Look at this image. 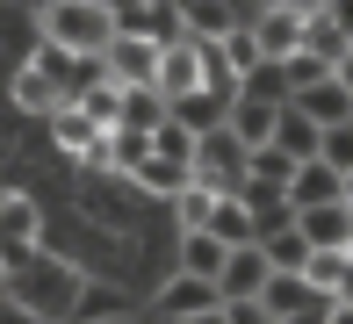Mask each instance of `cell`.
Here are the masks:
<instances>
[{
	"instance_id": "1",
	"label": "cell",
	"mask_w": 353,
	"mask_h": 324,
	"mask_svg": "<svg viewBox=\"0 0 353 324\" xmlns=\"http://www.w3.org/2000/svg\"><path fill=\"white\" fill-rule=\"evenodd\" d=\"M116 37H123L116 0H51V8H37V43H51L65 58H108Z\"/></svg>"
},
{
	"instance_id": "2",
	"label": "cell",
	"mask_w": 353,
	"mask_h": 324,
	"mask_svg": "<svg viewBox=\"0 0 353 324\" xmlns=\"http://www.w3.org/2000/svg\"><path fill=\"white\" fill-rule=\"evenodd\" d=\"M303 37H310V0H267V8H252V43H260L267 65L303 58Z\"/></svg>"
},
{
	"instance_id": "3",
	"label": "cell",
	"mask_w": 353,
	"mask_h": 324,
	"mask_svg": "<svg viewBox=\"0 0 353 324\" xmlns=\"http://www.w3.org/2000/svg\"><path fill=\"white\" fill-rule=\"evenodd\" d=\"M37 252H43V209H37V194L0 188V259L22 267V259H37Z\"/></svg>"
},
{
	"instance_id": "4",
	"label": "cell",
	"mask_w": 353,
	"mask_h": 324,
	"mask_svg": "<svg viewBox=\"0 0 353 324\" xmlns=\"http://www.w3.org/2000/svg\"><path fill=\"white\" fill-rule=\"evenodd\" d=\"M101 65H108V79H116L123 94H144V87H159V72H166V51L144 43V37H116V51Z\"/></svg>"
},
{
	"instance_id": "5",
	"label": "cell",
	"mask_w": 353,
	"mask_h": 324,
	"mask_svg": "<svg viewBox=\"0 0 353 324\" xmlns=\"http://www.w3.org/2000/svg\"><path fill=\"white\" fill-rule=\"evenodd\" d=\"M8 108H22V116H43V123H58L72 101H65V87H58V79L43 72L37 58H29V65H14V79H8Z\"/></svg>"
},
{
	"instance_id": "6",
	"label": "cell",
	"mask_w": 353,
	"mask_h": 324,
	"mask_svg": "<svg viewBox=\"0 0 353 324\" xmlns=\"http://www.w3.org/2000/svg\"><path fill=\"white\" fill-rule=\"evenodd\" d=\"M210 310H231V303H223V288H216V281H202V274H173V281L159 288V324L210 317Z\"/></svg>"
},
{
	"instance_id": "7",
	"label": "cell",
	"mask_w": 353,
	"mask_h": 324,
	"mask_svg": "<svg viewBox=\"0 0 353 324\" xmlns=\"http://www.w3.org/2000/svg\"><path fill=\"white\" fill-rule=\"evenodd\" d=\"M346 202V173H332L325 159L317 166H296V181H288V216H310V209H332Z\"/></svg>"
},
{
	"instance_id": "8",
	"label": "cell",
	"mask_w": 353,
	"mask_h": 324,
	"mask_svg": "<svg viewBox=\"0 0 353 324\" xmlns=\"http://www.w3.org/2000/svg\"><path fill=\"white\" fill-rule=\"evenodd\" d=\"M281 116H288L281 101H252V94H238V108H231V130H238V144H245V152H274V137H281Z\"/></svg>"
},
{
	"instance_id": "9",
	"label": "cell",
	"mask_w": 353,
	"mask_h": 324,
	"mask_svg": "<svg viewBox=\"0 0 353 324\" xmlns=\"http://www.w3.org/2000/svg\"><path fill=\"white\" fill-rule=\"evenodd\" d=\"M267 281H274V267H267V252L260 245H245V252H231V267H223V303H260L267 296Z\"/></svg>"
},
{
	"instance_id": "10",
	"label": "cell",
	"mask_w": 353,
	"mask_h": 324,
	"mask_svg": "<svg viewBox=\"0 0 353 324\" xmlns=\"http://www.w3.org/2000/svg\"><path fill=\"white\" fill-rule=\"evenodd\" d=\"M274 152L288 159V166H317V159H325V130H317V123L303 116L296 101H288V116H281V137H274Z\"/></svg>"
},
{
	"instance_id": "11",
	"label": "cell",
	"mask_w": 353,
	"mask_h": 324,
	"mask_svg": "<svg viewBox=\"0 0 353 324\" xmlns=\"http://www.w3.org/2000/svg\"><path fill=\"white\" fill-rule=\"evenodd\" d=\"M130 188H144V194H159V202H181L188 188H195V166H181V159H144V166L130 173Z\"/></svg>"
},
{
	"instance_id": "12",
	"label": "cell",
	"mask_w": 353,
	"mask_h": 324,
	"mask_svg": "<svg viewBox=\"0 0 353 324\" xmlns=\"http://www.w3.org/2000/svg\"><path fill=\"white\" fill-rule=\"evenodd\" d=\"M296 108L310 116L317 130H339V123H353V94L339 87V79H325V87H310V94H296Z\"/></svg>"
},
{
	"instance_id": "13",
	"label": "cell",
	"mask_w": 353,
	"mask_h": 324,
	"mask_svg": "<svg viewBox=\"0 0 353 324\" xmlns=\"http://www.w3.org/2000/svg\"><path fill=\"white\" fill-rule=\"evenodd\" d=\"M223 267H231V245L210 231H195V238H181V274H202V281H223Z\"/></svg>"
},
{
	"instance_id": "14",
	"label": "cell",
	"mask_w": 353,
	"mask_h": 324,
	"mask_svg": "<svg viewBox=\"0 0 353 324\" xmlns=\"http://www.w3.org/2000/svg\"><path fill=\"white\" fill-rule=\"evenodd\" d=\"M260 252H267V267H274V274H303L317 245L296 231V223H288V231H267V238H260Z\"/></svg>"
},
{
	"instance_id": "15",
	"label": "cell",
	"mask_w": 353,
	"mask_h": 324,
	"mask_svg": "<svg viewBox=\"0 0 353 324\" xmlns=\"http://www.w3.org/2000/svg\"><path fill=\"white\" fill-rule=\"evenodd\" d=\"M216 202H223V194H216L210 181H195V188H188L181 202H173V216H181V238H195V231H210V223H216Z\"/></svg>"
},
{
	"instance_id": "16",
	"label": "cell",
	"mask_w": 353,
	"mask_h": 324,
	"mask_svg": "<svg viewBox=\"0 0 353 324\" xmlns=\"http://www.w3.org/2000/svg\"><path fill=\"white\" fill-rule=\"evenodd\" d=\"M152 152H159V159H181V166H195L202 137H195L188 123H159V130H152Z\"/></svg>"
},
{
	"instance_id": "17",
	"label": "cell",
	"mask_w": 353,
	"mask_h": 324,
	"mask_svg": "<svg viewBox=\"0 0 353 324\" xmlns=\"http://www.w3.org/2000/svg\"><path fill=\"white\" fill-rule=\"evenodd\" d=\"M325 166H332V173H353V123L325 130Z\"/></svg>"
},
{
	"instance_id": "18",
	"label": "cell",
	"mask_w": 353,
	"mask_h": 324,
	"mask_svg": "<svg viewBox=\"0 0 353 324\" xmlns=\"http://www.w3.org/2000/svg\"><path fill=\"white\" fill-rule=\"evenodd\" d=\"M0 324H51V317H37L29 303H14V296H0Z\"/></svg>"
},
{
	"instance_id": "19",
	"label": "cell",
	"mask_w": 353,
	"mask_h": 324,
	"mask_svg": "<svg viewBox=\"0 0 353 324\" xmlns=\"http://www.w3.org/2000/svg\"><path fill=\"white\" fill-rule=\"evenodd\" d=\"M231 324H274V317H267L260 303H231Z\"/></svg>"
},
{
	"instance_id": "20",
	"label": "cell",
	"mask_w": 353,
	"mask_h": 324,
	"mask_svg": "<svg viewBox=\"0 0 353 324\" xmlns=\"http://www.w3.org/2000/svg\"><path fill=\"white\" fill-rule=\"evenodd\" d=\"M325 324H353V303H332V317Z\"/></svg>"
},
{
	"instance_id": "21",
	"label": "cell",
	"mask_w": 353,
	"mask_h": 324,
	"mask_svg": "<svg viewBox=\"0 0 353 324\" xmlns=\"http://www.w3.org/2000/svg\"><path fill=\"white\" fill-rule=\"evenodd\" d=\"M181 324H231V310H210V317H181Z\"/></svg>"
},
{
	"instance_id": "22",
	"label": "cell",
	"mask_w": 353,
	"mask_h": 324,
	"mask_svg": "<svg viewBox=\"0 0 353 324\" xmlns=\"http://www.w3.org/2000/svg\"><path fill=\"white\" fill-rule=\"evenodd\" d=\"M332 79H339V87H346V94H353V58H346V65H339V72H332Z\"/></svg>"
},
{
	"instance_id": "23",
	"label": "cell",
	"mask_w": 353,
	"mask_h": 324,
	"mask_svg": "<svg viewBox=\"0 0 353 324\" xmlns=\"http://www.w3.org/2000/svg\"><path fill=\"white\" fill-rule=\"evenodd\" d=\"M346 209H353V173H346Z\"/></svg>"
},
{
	"instance_id": "24",
	"label": "cell",
	"mask_w": 353,
	"mask_h": 324,
	"mask_svg": "<svg viewBox=\"0 0 353 324\" xmlns=\"http://www.w3.org/2000/svg\"><path fill=\"white\" fill-rule=\"evenodd\" d=\"M346 252H353V238H346Z\"/></svg>"
}]
</instances>
